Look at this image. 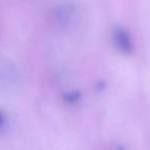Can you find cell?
Segmentation results:
<instances>
[{"label":"cell","instance_id":"cell-1","mask_svg":"<svg viewBox=\"0 0 150 150\" xmlns=\"http://www.w3.org/2000/svg\"><path fill=\"white\" fill-rule=\"evenodd\" d=\"M112 40L117 50L122 54H129L133 50L131 35L125 28L115 27L112 31Z\"/></svg>","mask_w":150,"mask_h":150},{"label":"cell","instance_id":"cell-2","mask_svg":"<svg viewBox=\"0 0 150 150\" xmlns=\"http://www.w3.org/2000/svg\"><path fill=\"white\" fill-rule=\"evenodd\" d=\"M62 99L65 104L69 106H74L81 102L82 100V93L77 90H71L68 92H65L62 95Z\"/></svg>","mask_w":150,"mask_h":150},{"label":"cell","instance_id":"cell-3","mask_svg":"<svg viewBox=\"0 0 150 150\" xmlns=\"http://www.w3.org/2000/svg\"><path fill=\"white\" fill-rule=\"evenodd\" d=\"M73 6L72 5H63V6H60L57 8L56 11V17L58 18V19H60L61 21H66V20H68L69 18L72 16L73 13Z\"/></svg>","mask_w":150,"mask_h":150},{"label":"cell","instance_id":"cell-4","mask_svg":"<svg viewBox=\"0 0 150 150\" xmlns=\"http://www.w3.org/2000/svg\"><path fill=\"white\" fill-rule=\"evenodd\" d=\"M5 125V116L3 114V112L0 110V129L3 127V125Z\"/></svg>","mask_w":150,"mask_h":150}]
</instances>
